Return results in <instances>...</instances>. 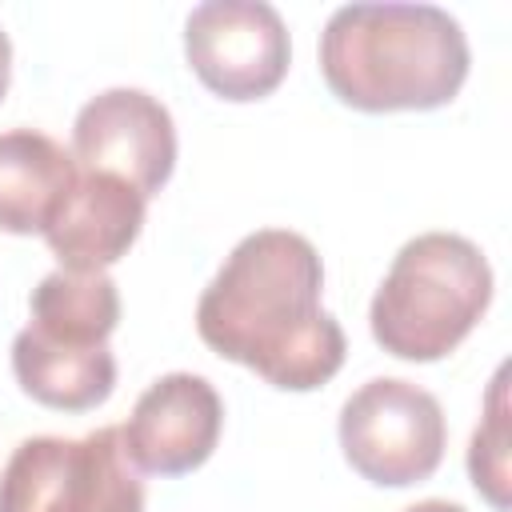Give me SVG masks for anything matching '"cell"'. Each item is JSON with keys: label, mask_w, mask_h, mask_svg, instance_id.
Instances as JSON below:
<instances>
[{"label": "cell", "mask_w": 512, "mask_h": 512, "mask_svg": "<svg viewBox=\"0 0 512 512\" xmlns=\"http://www.w3.org/2000/svg\"><path fill=\"white\" fill-rule=\"evenodd\" d=\"M324 264L308 236L288 228L248 232L196 304L200 340L264 384L312 392L344 364V328L320 304Z\"/></svg>", "instance_id": "1"}, {"label": "cell", "mask_w": 512, "mask_h": 512, "mask_svg": "<svg viewBox=\"0 0 512 512\" xmlns=\"http://www.w3.org/2000/svg\"><path fill=\"white\" fill-rule=\"evenodd\" d=\"M468 36L436 4H344L320 32V72L356 112H432L468 80Z\"/></svg>", "instance_id": "2"}, {"label": "cell", "mask_w": 512, "mask_h": 512, "mask_svg": "<svg viewBox=\"0 0 512 512\" xmlns=\"http://www.w3.org/2000/svg\"><path fill=\"white\" fill-rule=\"evenodd\" d=\"M488 304L492 268L484 252L456 232H420L392 256L368 324L388 356L432 364L464 344Z\"/></svg>", "instance_id": "3"}, {"label": "cell", "mask_w": 512, "mask_h": 512, "mask_svg": "<svg viewBox=\"0 0 512 512\" xmlns=\"http://www.w3.org/2000/svg\"><path fill=\"white\" fill-rule=\"evenodd\" d=\"M0 512H144V484L120 428L28 436L0 472Z\"/></svg>", "instance_id": "4"}, {"label": "cell", "mask_w": 512, "mask_h": 512, "mask_svg": "<svg viewBox=\"0 0 512 512\" xmlns=\"http://www.w3.org/2000/svg\"><path fill=\"white\" fill-rule=\"evenodd\" d=\"M448 444L440 400L396 376L360 384L340 408V448L352 472L380 488H408L428 480Z\"/></svg>", "instance_id": "5"}, {"label": "cell", "mask_w": 512, "mask_h": 512, "mask_svg": "<svg viewBox=\"0 0 512 512\" xmlns=\"http://www.w3.org/2000/svg\"><path fill=\"white\" fill-rule=\"evenodd\" d=\"M184 56L220 100H264L288 76L292 44L280 12L264 0H204L188 12Z\"/></svg>", "instance_id": "6"}, {"label": "cell", "mask_w": 512, "mask_h": 512, "mask_svg": "<svg viewBox=\"0 0 512 512\" xmlns=\"http://www.w3.org/2000/svg\"><path fill=\"white\" fill-rule=\"evenodd\" d=\"M72 160L80 172L116 176L148 200L176 168L172 112L144 88H108L76 112Z\"/></svg>", "instance_id": "7"}, {"label": "cell", "mask_w": 512, "mask_h": 512, "mask_svg": "<svg viewBox=\"0 0 512 512\" xmlns=\"http://www.w3.org/2000/svg\"><path fill=\"white\" fill-rule=\"evenodd\" d=\"M220 428V392L196 372H168L140 392L128 424L120 428V444L136 472L184 476L216 452Z\"/></svg>", "instance_id": "8"}, {"label": "cell", "mask_w": 512, "mask_h": 512, "mask_svg": "<svg viewBox=\"0 0 512 512\" xmlns=\"http://www.w3.org/2000/svg\"><path fill=\"white\" fill-rule=\"evenodd\" d=\"M144 196L116 176L80 172L68 188L64 204L56 208L44 240L60 268L68 272H104L136 244L144 228Z\"/></svg>", "instance_id": "9"}, {"label": "cell", "mask_w": 512, "mask_h": 512, "mask_svg": "<svg viewBox=\"0 0 512 512\" xmlns=\"http://www.w3.org/2000/svg\"><path fill=\"white\" fill-rule=\"evenodd\" d=\"M72 184L76 160L52 136L36 128L0 132V232L44 236Z\"/></svg>", "instance_id": "10"}, {"label": "cell", "mask_w": 512, "mask_h": 512, "mask_svg": "<svg viewBox=\"0 0 512 512\" xmlns=\"http://www.w3.org/2000/svg\"><path fill=\"white\" fill-rule=\"evenodd\" d=\"M12 372L36 404L56 412H88L116 388V356L108 344H56L32 328H20L12 340Z\"/></svg>", "instance_id": "11"}, {"label": "cell", "mask_w": 512, "mask_h": 512, "mask_svg": "<svg viewBox=\"0 0 512 512\" xmlns=\"http://www.w3.org/2000/svg\"><path fill=\"white\" fill-rule=\"evenodd\" d=\"M32 332L56 344L96 348L120 324V292L108 272H68L56 268L32 288Z\"/></svg>", "instance_id": "12"}, {"label": "cell", "mask_w": 512, "mask_h": 512, "mask_svg": "<svg viewBox=\"0 0 512 512\" xmlns=\"http://www.w3.org/2000/svg\"><path fill=\"white\" fill-rule=\"evenodd\" d=\"M512 436H508V364L496 368L488 400H484V416L472 432L468 444V476L476 484V492L496 508L508 512L512 504Z\"/></svg>", "instance_id": "13"}, {"label": "cell", "mask_w": 512, "mask_h": 512, "mask_svg": "<svg viewBox=\"0 0 512 512\" xmlns=\"http://www.w3.org/2000/svg\"><path fill=\"white\" fill-rule=\"evenodd\" d=\"M8 80H12V44H8V32L0 28V100L8 92Z\"/></svg>", "instance_id": "14"}, {"label": "cell", "mask_w": 512, "mask_h": 512, "mask_svg": "<svg viewBox=\"0 0 512 512\" xmlns=\"http://www.w3.org/2000/svg\"><path fill=\"white\" fill-rule=\"evenodd\" d=\"M404 512H468V508H460V504H452V500H420V504H412V508H404Z\"/></svg>", "instance_id": "15"}]
</instances>
